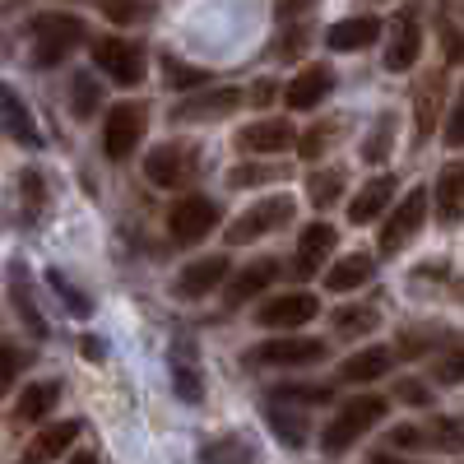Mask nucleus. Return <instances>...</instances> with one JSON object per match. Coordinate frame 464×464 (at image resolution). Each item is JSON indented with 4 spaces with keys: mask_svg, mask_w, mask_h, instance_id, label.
Wrapping results in <instances>:
<instances>
[{
    "mask_svg": "<svg viewBox=\"0 0 464 464\" xmlns=\"http://www.w3.org/2000/svg\"><path fill=\"white\" fill-rule=\"evenodd\" d=\"M446 339V330H418V334H404L400 339V353H422V348H437Z\"/></svg>",
    "mask_w": 464,
    "mask_h": 464,
    "instance_id": "4c0bfd02",
    "label": "nucleus"
},
{
    "mask_svg": "<svg viewBox=\"0 0 464 464\" xmlns=\"http://www.w3.org/2000/svg\"><path fill=\"white\" fill-rule=\"evenodd\" d=\"M214 227H218V205L209 196H186L168 214V232H172V242H181V246L205 242Z\"/></svg>",
    "mask_w": 464,
    "mask_h": 464,
    "instance_id": "1a4fd4ad",
    "label": "nucleus"
},
{
    "mask_svg": "<svg viewBox=\"0 0 464 464\" xmlns=\"http://www.w3.org/2000/svg\"><path fill=\"white\" fill-rule=\"evenodd\" d=\"M381 418H385V400H381V395H358V400H348V404L330 418V428L321 432L325 455H343L358 437H367Z\"/></svg>",
    "mask_w": 464,
    "mask_h": 464,
    "instance_id": "f257e3e1",
    "label": "nucleus"
},
{
    "mask_svg": "<svg viewBox=\"0 0 464 464\" xmlns=\"http://www.w3.org/2000/svg\"><path fill=\"white\" fill-rule=\"evenodd\" d=\"M464 135V102H455V116H450V144H459Z\"/></svg>",
    "mask_w": 464,
    "mask_h": 464,
    "instance_id": "de8ad7c7",
    "label": "nucleus"
},
{
    "mask_svg": "<svg viewBox=\"0 0 464 464\" xmlns=\"http://www.w3.org/2000/svg\"><path fill=\"white\" fill-rule=\"evenodd\" d=\"M297 214L293 196H269L260 205H251L237 223H227V246H242V242H260L265 232H275V227H288Z\"/></svg>",
    "mask_w": 464,
    "mask_h": 464,
    "instance_id": "39448f33",
    "label": "nucleus"
},
{
    "mask_svg": "<svg viewBox=\"0 0 464 464\" xmlns=\"http://www.w3.org/2000/svg\"><path fill=\"white\" fill-rule=\"evenodd\" d=\"M325 358V339H312V334H275L251 348V362L260 367H312Z\"/></svg>",
    "mask_w": 464,
    "mask_h": 464,
    "instance_id": "0eeeda50",
    "label": "nucleus"
},
{
    "mask_svg": "<svg viewBox=\"0 0 464 464\" xmlns=\"http://www.w3.org/2000/svg\"><path fill=\"white\" fill-rule=\"evenodd\" d=\"M56 400H61V385L56 381H33V385H24V395H19L10 422H14V428H33V422H43L56 409Z\"/></svg>",
    "mask_w": 464,
    "mask_h": 464,
    "instance_id": "f3484780",
    "label": "nucleus"
},
{
    "mask_svg": "<svg viewBox=\"0 0 464 464\" xmlns=\"http://www.w3.org/2000/svg\"><path fill=\"white\" fill-rule=\"evenodd\" d=\"M84 358H102V343L98 339H84Z\"/></svg>",
    "mask_w": 464,
    "mask_h": 464,
    "instance_id": "8fccbe9b",
    "label": "nucleus"
},
{
    "mask_svg": "<svg viewBox=\"0 0 464 464\" xmlns=\"http://www.w3.org/2000/svg\"><path fill=\"white\" fill-rule=\"evenodd\" d=\"M321 316V302L312 297V293H279V297H269L260 312H256V321L265 325V330H297V325H312Z\"/></svg>",
    "mask_w": 464,
    "mask_h": 464,
    "instance_id": "9b49d317",
    "label": "nucleus"
},
{
    "mask_svg": "<svg viewBox=\"0 0 464 464\" xmlns=\"http://www.w3.org/2000/svg\"><path fill=\"white\" fill-rule=\"evenodd\" d=\"M237 144L246 159H275V153H288L293 144H297V130H293V121H284V116H265V121H251V126H242L237 130Z\"/></svg>",
    "mask_w": 464,
    "mask_h": 464,
    "instance_id": "9d476101",
    "label": "nucleus"
},
{
    "mask_svg": "<svg viewBox=\"0 0 464 464\" xmlns=\"http://www.w3.org/2000/svg\"><path fill=\"white\" fill-rule=\"evenodd\" d=\"M196 172H200V149H196V144H181V140L153 149L149 159H144V177H149L153 186H163V190L190 186V181H196Z\"/></svg>",
    "mask_w": 464,
    "mask_h": 464,
    "instance_id": "20e7f679",
    "label": "nucleus"
},
{
    "mask_svg": "<svg viewBox=\"0 0 464 464\" xmlns=\"http://www.w3.org/2000/svg\"><path fill=\"white\" fill-rule=\"evenodd\" d=\"M316 0H279V14L284 19H293V14H302V10H312Z\"/></svg>",
    "mask_w": 464,
    "mask_h": 464,
    "instance_id": "a18cd8bd",
    "label": "nucleus"
},
{
    "mask_svg": "<svg viewBox=\"0 0 464 464\" xmlns=\"http://www.w3.org/2000/svg\"><path fill=\"white\" fill-rule=\"evenodd\" d=\"M381 37V19L372 14H353V19H339L330 33H325V47L330 52H362Z\"/></svg>",
    "mask_w": 464,
    "mask_h": 464,
    "instance_id": "a211bd4d",
    "label": "nucleus"
},
{
    "mask_svg": "<svg viewBox=\"0 0 464 464\" xmlns=\"http://www.w3.org/2000/svg\"><path fill=\"white\" fill-rule=\"evenodd\" d=\"M70 464H98V455H89V450H80V455H74Z\"/></svg>",
    "mask_w": 464,
    "mask_h": 464,
    "instance_id": "603ef678",
    "label": "nucleus"
},
{
    "mask_svg": "<svg viewBox=\"0 0 464 464\" xmlns=\"http://www.w3.org/2000/svg\"><path fill=\"white\" fill-rule=\"evenodd\" d=\"M98 102H102V89H98V80L89 70H80L70 80V107H74V116L80 121H89V116H98Z\"/></svg>",
    "mask_w": 464,
    "mask_h": 464,
    "instance_id": "cd10ccee",
    "label": "nucleus"
},
{
    "mask_svg": "<svg viewBox=\"0 0 464 464\" xmlns=\"http://www.w3.org/2000/svg\"><path fill=\"white\" fill-rule=\"evenodd\" d=\"M391 200H395V177H372L367 186H358V196L348 200V223L353 227L376 223L385 209H391Z\"/></svg>",
    "mask_w": 464,
    "mask_h": 464,
    "instance_id": "4468645a",
    "label": "nucleus"
},
{
    "mask_svg": "<svg viewBox=\"0 0 464 464\" xmlns=\"http://www.w3.org/2000/svg\"><path fill=\"white\" fill-rule=\"evenodd\" d=\"M0 126H5V135L19 140V144H37V126H33L28 107L14 98L10 84H0Z\"/></svg>",
    "mask_w": 464,
    "mask_h": 464,
    "instance_id": "5701e85b",
    "label": "nucleus"
},
{
    "mask_svg": "<svg viewBox=\"0 0 464 464\" xmlns=\"http://www.w3.org/2000/svg\"><path fill=\"white\" fill-rule=\"evenodd\" d=\"M275 177H284L279 168H269V163H237L227 172V186H265V181H275Z\"/></svg>",
    "mask_w": 464,
    "mask_h": 464,
    "instance_id": "f704fd0d",
    "label": "nucleus"
},
{
    "mask_svg": "<svg viewBox=\"0 0 464 464\" xmlns=\"http://www.w3.org/2000/svg\"><path fill=\"white\" fill-rule=\"evenodd\" d=\"M306 196L316 209H330L343 196V168H321L316 177H306Z\"/></svg>",
    "mask_w": 464,
    "mask_h": 464,
    "instance_id": "c756f323",
    "label": "nucleus"
},
{
    "mask_svg": "<svg viewBox=\"0 0 464 464\" xmlns=\"http://www.w3.org/2000/svg\"><path fill=\"white\" fill-rule=\"evenodd\" d=\"M339 126H343V121H339V116H325V121H316V126H312V130H306V135H297V144H293V149L302 153V159H312V163H316V159H321V153H325V149L334 144V135H339Z\"/></svg>",
    "mask_w": 464,
    "mask_h": 464,
    "instance_id": "c85d7f7f",
    "label": "nucleus"
},
{
    "mask_svg": "<svg viewBox=\"0 0 464 464\" xmlns=\"http://www.w3.org/2000/svg\"><path fill=\"white\" fill-rule=\"evenodd\" d=\"M275 400H302V404H325L330 391L325 385H288V391H279Z\"/></svg>",
    "mask_w": 464,
    "mask_h": 464,
    "instance_id": "ea45409f",
    "label": "nucleus"
},
{
    "mask_svg": "<svg viewBox=\"0 0 464 464\" xmlns=\"http://www.w3.org/2000/svg\"><path fill=\"white\" fill-rule=\"evenodd\" d=\"M437 376H441V381H446V385H455V381H459V358H455V353H450V358H446V362H441V372H437Z\"/></svg>",
    "mask_w": 464,
    "mask_h": 464,
    "instance_id": "49530a36",
    "label": "nucleus"
},
{
    "mask_svg": "<svg viewBox=\"0 0 464 464\" xmlns=\"http://www.w3.org/2000/svg\"><path fill=\"white\" fill-rule=\"evenodd\" d=\"M437 98H441V80L422 84V93H418V135H428L437 126Z\"/></svg>",
    "mask_w": 464,
    "mask_h": 464,
    "instance_id": "e433bc0d",
    "label": "nucleus"
},
{
    "mask_svg": "<svg viewBox=\"0 0 464 464\" xmlns=\"http://www.w3.org/2000/svg\"><path fill=\"white\" fill-rule=\"evenodd\" d=\"M163 74H168V84L172 89H200L205 80H209V70H200V65H186V61H163Z\"/></svg>",
    "mask_w": 464,
    "mask_h": 464,
    "instance_id": "473e14b6",
    "label": "nucleus"
},
{
    "mask_svg": "<svg viewBox=\"0 0 464 464\" xmlns=\"http://www.w3.org/2000/svg\"><path fill=\"white\" fill-rule=\"evenodd\" d=\"M80 47H84V19H74V14H37L33 19V61L43 70L61 65Z\"/></svg>",
    "mask_w": 464,
    "mask_h": 464,
    "instance_id": "f03ea898",
    "label": "nucleus"
},
{
    "mask_svg": "<svg viewBox=\"0 0 464 464\" xmlns=\"http://www.w3.org/2000/svg\"><path fill=\"white\" fill-rule=\"evenodd\" d=\"M395 395H400L404 404H428V391H422L418 381H400V385H395Z\"/></svg>",
    "mask_w": 464,
    "mask_h": 464,
    "instance_id": "79ce46f5",
    "label": "nucleus"
},
{
    "mask_svg": "<svg viewBox=\"0 0 464 464\" xmlns=\"http://www.w3.org/2000/svg\"><path fill=\"white\" fill-rule=\"evenodd\" d=\"M339 246V232L330 223H312V227H302V242H297V275H312V269L321 260H330V251Z\"/></svg>",
    "mask_w": 464,
    "mask_h": 464,
    "instance_id": "aec40b11",
    "label": "nucleus"
},
{
    "mask_svg": "<svg viewBox=\"0 0 464 464\" xmlns=\"http://www.w3.org/2000/svg\"><path fill=\"white\" fill-rule=\"evenodd\" d=\"M432 437H437V446L455 450V446H459V422H455V418H437V422H432Z\"/></svg>",
    "mask_w": 464,
    "mask_h": 464,
    "instance_id": "a19ab883",
    "label": "nucleus"
},
{
    "mask_svg": "<svg viewBox=\"0 0 464 464\" xmlns=\"http://www.w3.org/2000/svg\"><path fill=\"white\" fill-rule=\"evenodd\" d=\"M279 89L269 84V80H260V84H251V93H242V98H251V107H269V98H275Z\"/></svg>",
    "mask_w": 464,
    "mask_h": 464,
    "instance_id": "37998d69",
    "label": "nucleus"
},
{
    "mask_svg": "<svg viewBox=\"0 0 464 464\" xmlns=\"http://www.w3.org/2000/svg\"><path fill=\"white\" fill-rule=\"evenodd\" d=\"M172 385H177V395L186 400V404H200V372L190 367V362H172Z\"/></svg>",
    "mask_w": 464,
    "mask_h": 464,
    "instance_id": "c9c22d12",
    "label": "nucleus"
},
{
    "mask_svg": "<svg viewBox=\"0 0 464 464\" xmlns=\"http://www.w3.org/2000/svg\"><path fill=\"white\" fill-rule=\"evenodd\" d=\"M93 61H98V70L107 74V80L121 84V89L144 80V47L126 43V37H98V43H93Z\"/></svg>",
    "mask_w": 464,
    "mask_h": 464,
    "instance_id": "6e6552de",
    "label": "nucleus"
},
{
    "mask_svg": "<svg viewBox=\"0 0 464 464\" xmlns=\"http://www.w3.org/2000/svg\"><path fill=\"white\" fill-rule=\"evenodd\" d=\"M391 149H395V116H391V111H381V116H376V126H372V140L362 144V159H367V163H381Z\"/></svg>",
    "mask_w": 464,
    "mask_h": 464,
    "instance_id": "7c9ffc66",
    "label": "nucleus"
},
{
    "mask_svg": "<svg viewBox=\"0 0 464 464\" xmlns=\"http://www.w3.org/2000/svg\"><path fill=\"white\" fill-rule=\"evenodd\" d=\"M149 130V107L144 102H116L107 111V121H102V149H107V159L111 163H121L135 153V144L144 140Z\"/></svg>",
    "mask_w": 464,
    "mask_h": 464,
    "instance_id": "7ed1b4c3",
    "label": "nucleus"
},
{
    "mask_svg": "<svg viewBox=\"0 0 464 464\" xmlns=\"http://www.w3.org/2000/svg\"><path fill=\"white\" fill-rule=\"evenodd\" d=\"M237 107H242V89H214V93H205V98L181 102L172 116H177V121H218V116L237 111Z\"/></svg>",
    "mask_w": 464,
    "mask_h": 464,
    "instance_id": "6ab92c4d",
    "label": "nucleus"
},
{
    "mask_svg": "<svg viewBox=\"0 0 464 464\" xmlns=\"http://www.w3.org/2000/svg\"><path fill=\"white\" fill-rule=\"evenodd\" d=\"M330 93H334V70H330V65H306L302 74H293V80H288L284 102H288L293 111H312V107H321Z\"/></svg>",
    "mask_w": 464,
    "mask_h": 464,
    "instance_id": "f8f14e48",
    "label": "nucleus"
},
{
    "mask_svg": "<svg viewBox=\"0 0 464 464\" xmlns=\"http://www.w3.org/2000/svg\"><path fill=\"white\" fill-rule=\"evenodd\" d=\"M418 56H422L418 10H404V14L395 19V28H391V47H385V70L404 74V70H413V65H418Z\"/></svg>",
    "mask_w": 464,
    "mask_h": 464,
    "instance_id": "ddd939ff",
    "label": "nucleus"
},
{
    "mask_svg": "<svg viewBox=\"0 0 464 464\" xmlns=\"http://www.w3.org/2000/svg\"><path fill=\"white\" fill-rule=\"evenodd\" d=\"M74 437H80V422H52V428H43V432L28 441V450L19 455V464H52V459H61L74 446Z\"/></svg>",
    "mask_w": 464,
    "mask_h": 464,
    "instance_id": "dca6fc26",
    "label": "nucleus"
},
{
    "mask_svg": "<svg viewBox=\"0 0 464 464\" xmlns=\"http://www.w3.org/2000/svg\"><path fill=\"white\" fill-rule=\"evenodd\" d=\"M372 275H376V260H372L367 251H353V256H343L330 275H325V288H330V293H358Z\"/></svg>",
    "mask_w": 464,
    "mask_h": 464,
    "instance_id": "412c9836",
    "label": "nucleus"
},
{
    "mask_svg": "<svg viewBox=\"0 0 464 464\" xmlns=\"http://www.w3.org/2000/svg\"><path fill=\"white\" fill-rule=\"evenodd\" d=\"M372 464H409V459H400V455H376Z\"/></svg>",
    "mask_w": 464,
    "mask_h": 464,
    "instance_id": "3c124183",
    "label": "nucleus"
},
{
    "mask_svg": "<svg viewBox=\"0 0 464 464\" xmlns=\"http://www.w3.org/2000/svg\"><path fill=\"white\" fill-rule=\"evenodd\" d=\"M446 5V24H459V0H441Z\"/></svg>",
    "mask_w": 464,
    "mask_h": 464,
    "instance_id": "09e8293b",
    "label": "nucleus"
},
{
    "mask_svg": "<svg viewBox=\"0 0 464 464\" xmlns=\"http://www.w3.org/2000/svg\"><path fill=\"white\" fill-rule=\"evenodd\" d=\"M428 205H432V196L418 186V190H409L395 209H385V214H391V218L381 223V251L385 256H395L400 246H409L418 237V227L428 223Z\"/></svg>",
    "mask_w": 464,
    "mask_h": 464,
    "instance_id": "423d86ee",
    "label": "nucleus"
},
{
    "mask_svg": "<svg viewBox=\"0 0 464 464\" xmlns=\"http://www.w3.org/2000/svg\"><path fill=\"white\" fill-rule=\"evenodd\" d=\"M223 279H227V256H205V260H190L181 269L177 293L186 302H196V297H209L214 288H223Z\"/></svg>",
    "mask_w": 464,
    "mask_h": 464,
    "instance_id": "2eb2a0df",
    "label": "nucleus"
},
{
    "mask_svg": "<svg viewBox=\"0 0 464 464\" xmlns=\"http://www.w3.org/2000/svg\"><path fill=\"white\" fill-rule=\"evenodd\" d=\"M200 464H260V455L242 437H218V441H209L200 450Z\"/></svg>",
    "mask_w": 464,
    "mask_h": 464,
    "instance_id": "393cba45",
    "label": "nucleus"
},
{
    "mask_svg": "<svg viewBox=\"0 0 464 464\" xmlns=\"http://www.w3.org/2000/svg\"><path fill=\"white\" fill-rule=\"evenodd\" d=\"M391 358H395L391 348H358V353L339 367V376H343V381H353V385H362V381H381L385 372H391Z\"/></svg>",
    "mask_w": 464,
    "mask_h": 464,
    "instance_id": "b1692460",
    "label": "nucleus"
},
{
    "mask_svg": "<svg viewBox=\"0 0 464 464\" xmlns=\"http://www.w3.org/2000/svg\"><path fill=\"white\" fill-rule=\"evenodd\" d=\"M418 441H422L418 428H395V432H391V446H418Z\"/></svg>",
    "mask_w": 464,
    "mask_h": 464,
    "instance_id": "c03bdc74",
    "label": "nucleus"
},
{
    "mask_svg": "<svg viewBox=\"0 0 464 464\" xmlns=\"http://www.w3.org/2000/svg\"><path fill=\"white\" fill-rule=\"evenodd\" d=\"M269 428H275L288 446H302V441H306V422H302L293 409H269Z\"/></svg>",
    "mask_w": 464,
    "mask_h": 464,
    "instance_id": "72a5a7b5",
    "label": "nucleus"
},
{
    "mask_svg": "<svg viewBox=\"0 0 464 464\" xmlns=\"http://www.w3.org/2000/svg\"><path fill=\"white\" fill-rule=\"evenodd\" d=\"M102 14L111 24H135V19H153V0H102Z\"/></svg>",
    "mask_w": 464,
    "mask_h": 464,
    "instance_id": "2f4dec72",
    "label": "nucleus"
},
{
    "mask_svg": "<svg viewBox=\"0 0 464 464\" xmlns=\"http://www.w3.org/2000/svg\"><path fill=\"white\" fill-rule=\"evenodd\" d=\"M376 325H381V312H376L372 302L339 306V312H334V330H339V334H348V339H353V334H372Z\"/></svg>",
    "mask_w": 464,
    "mask_h": 464,
    "instance_id": "a878e982",
    "label": "nucleus"
},
{
    "mask_svg": "<svg viewBox=\"0 0 464 464\" xmlns=\"http://www.w3.org/2000/svg\"><path fill=\"white\" fill-rule=\"evenodd\" d=\"M459 181H464L459 163H446L441 177H437V214H441V223L459 218Z\"/></svg>",
    "mask_w": 464,
    "mask_h": 464,
    "instance_id": "bb28decb",
    "label": "nucleus"
},
{
    "mask_svg": "<svg viewBox=\"0 0 464 464\" xmlns=\"http://www.w3.org/2000/svg\"><path fill=\"white\" fill-rule=\"evenodd\" d=\"M14 376H19V348H0V400L10 395Z\"/></svg>",
    "mask_w": 464,
    "mask_h": 464,
    "instance_id": "58836bf2",
    "label": "nucleus"
},
{
    "mask_svg": "<svg viewBox=\"0 0 464 464\" xmlns=\"http://www.w3.org/2000/svg\"><path fill=\"white\" fill-rule=\"evenodd\" d=\"M275 275H279V260H256V265H246L242 275L232 279V288H227V302H232V306H242V302L260 297L269 284H275Z\"/></svg>",
    "mask_w": 464,
    "mask_h": 464,
    "instance_id": "4be33fe9",
    "label": "nucleus"
}]
</instances>
